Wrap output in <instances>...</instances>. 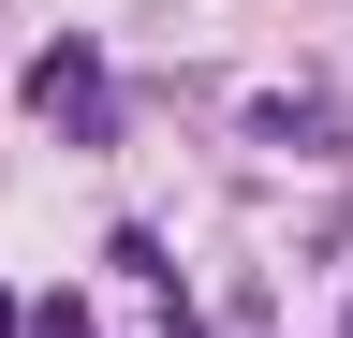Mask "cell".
<instances>
[{
    "label": "cell",
    "mask_w": 353,
    "mask_h": 338,
    "mask_svg": "<svg viewBox=\"0 0 353 338\" xmlns=\"http://www.w3.org/2000/svg\"><path fill=\"white\" fill-rule=\"evenodd\" d=\"M30 103H44V133L103 147V133H118V89H103V45H44V59H30Z\"/></svg>",
    "instance_id": "1"
},
{
    "label": "cell",
    "mask_w": 353,
    "mask_h": 338,
    "mask_svg": "<svg viewBox=\"0 0 353 338\" xmlns=\"http://www.w3.org/2000/svg\"><path fill=\"white\" fill-rule=\"evenodd\" d=\"M236 133H265V147H353V118H339L324 89H250Z\"/></svg>",
    "instance_id": "2"
},
{
    "label": "cell",
    "mask_w": 353,
    "mask_h": 338,
    "mask_svg": "<svg viewBox=\"0 0 353 338\" xmlns=\"http://www.w3.org/2000/svg\"><path fill=\"white\" fill-rule=\"evenodd\" d=\"M30 338H88V294H30Z\"/></svg>",
    "instance_id": "3"
},
{
    "label": "cell",
    "mask_w": 353,
    "mask_h": 338,
    "mask_svg": "<svg viewBox=\"0 0 353 338\" xmlns=\"http://www.w3.org/2000/svg\"><path fill=\"white\" fill-rule=\"evenodd\" d=\"M0 338H30V294H0Z\"/></svg>",
    "instance_id": "4"
},
{
    "label": "cell",
    "mask_w": 353,
    "mask_h": 338,
    "mask_svg": "<svg viewBox=\"0 0 353 338\" xmlns=\"http://www.w3.org/2000/svg\"><path fill=\"white\" fill-rule=\"evenodd\" d=\"M339 338H353V324H339Z\"/></svg>",
    "instance_id": "5"
}]
</instances>
